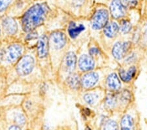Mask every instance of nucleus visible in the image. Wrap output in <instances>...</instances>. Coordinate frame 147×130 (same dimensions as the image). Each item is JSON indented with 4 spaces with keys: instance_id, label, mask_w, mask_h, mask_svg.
<instances>
[{
    "instance_id": "nucleus-27",
    "label": "nucleus",
    "mask_w": 147,
    "mask_h": 130,
    "mask_svg": "<svg viewBox=\"0 0 147 130\" xmlns=\"http://www.w3.org/2000/svg\"><path fill=\"white\" fill-rule=\"evenodd\" d=\"M145 34H146V35L147 36V25H146V29H145Z\"/></svg>"
},
{
    "instance_id": "nucleus-1",
    "label": "nucleus",
    "mask_w": 147,
    "mask_h": 130,
    "mask_svg": "<svg viewBox=\"0 0 147 130\" xmlns=\"http://www.w3.org/2000/svg\"><path fill=\"white\" fill-rule=\"evenodd\" d=\"M48 7L45 4H35L28 9L22 20V28L25 32L34 30L45 20Z\"/></svg>"
},
{
    "instance_id": "nucleus-23",
    "label": "nucleus",
    "mask_w": 147,
    "mask_h": 130,
    "mask_svg": "<svg viewBox=\"0 0 147 130\" xmlns=\"http://www.w3.org/2000/svg\"><path fill=\"white\" fill-rule=\"evenodd\" d=\"M13 0H0V12L3 11Z\"/></svg>"
},
{
    "instance_id": "nucleus-24",
    "label": "nucleus",
    "mask_w": 147,
    "mask_h": 130,
    "mask_svg": "<svg viewBox=\"0 0 147 130\" xmlns=\"http://www.w3.org/2000/svg\"><path fill=\"white\" fill-rule=\"evenodd\" d=\"M123 3L127 7H134L137 3V0H123Z\"/></svg>"
},
{
    "instance_id": "nucleus-8",
    "label": "nucleus",
    "mask_w": 147,
    "mask_h": 130,
    "mask_svg": "<svg viewBox=\"0 0 147 130\" xmlns=\"http://www.w3.org/2000/svg\"><path fill=\"white\" fill-rule=\"evenodd\" d=\"M38 55L40 58H44L47 55L49 51V39L45 35L40 37L37 44Z\"/></svg>"
},
{
    "instance_id": "nucleus-7",
    "label": "nucleus",
    "mask_w": 147,
    "mask_h": 130,
    "mask_svg": "<svg viewBox=\"0 0 147 130\" xmlns=\"http://www.w3.org/2000/svg\"><path fill=\"white\" fill-rule=\"evenodd\" d=\"M22 47L20 45L14 44L9 46L7 53V59L9 62H14L21 55Z\"/></svg>"
},
{
    "instance_id": "nucleus-17",
    "label": "nucleus",
    "mask_w": 147,
    "mask_h": 130,
    "mask_svg": "<svg viewBox=\"0 0 147 130\" xmlns=\"http://www.w3.org/2000/svg\"><path fill=\"white\" fill-rule=\"evenodd\" d=\"M134 120L129 115L124 116L121 121L122 129H131L134 127Z\"/></svg>"
},
{
    "instance_id": "nucleus-4",
    "label": "nucleus",
    "mask_w": 147,
    "mask_h": 130,
    "mask_svg": "<svg viewBox=\"0 0 147 130\" xmlns=\"http://www.w3.org/2000/svg\"><path fill=\"white\" fill-rule=\"evenodd\" d=\"M130 47L129 42H118L115 45L113 49V55L116 59L123 58Z\"/></svg>"
},
{
    "instance_id": "nucleus-13",
    "label": "nucleus",
    "mask_w": 147,
    "mask_h": 130,
    "mask_svg": "<svg viewBox=\"0 0 147 130\" xmlns=\"http://www.w3.org/2000/svg\"><path fill=\"white\" fill-rule=\"evenodd\" d=\"M85 28L82 25H77L75 22H71L68 28L69 34L72 38H75L80 32L84 30Z\"/></svg>"
},
{
    "instance_id": "nucleus-25",
    "label": "nucleus",
    "mask_w": 147,
    "mask_h": 130,
    "mask_svg": "<svg viewBox=\"0 0 147 130\" xmlns=\"http://www.w3.org/2000/svg\"><path fill=\"white\" fill-rule=\"evenodd\" d=\"M9 129H20V127H18V126H12L9 127Z\"/></svg>"
},
{
    "instance_id": "nucleus-10",
    "label": "nucleus",
    "mask_w": 147,
    "mask_h": 130,
    "mask_svg": "<svg viewBox=\"0 0 147 130\" xmlns=\"http://www.w3.org/2000/svg\"><path fill=\"white\" fill-rule=\"evenodd\" d=\"M79 65L83 71H88L93 69L95 66L94 61L90 56L84 55L80 56L79 61Z\"/></svg>"
},
{
    "instance_id": "nucleus-5",
    "label": "nucleus",
    "mask_w": 147,
    "mask_h": 130,
    "mask_svg": "<svg viewBox=\"0 0 147 130\" xmlns=\"http://www.w3.org/2000/svg\"><path fill=\"white\" fill-rule=\"evenodd\" d=\"M51 41L53 47L56 49L62 48L66 43V36L61 32H55L51 34Z\"/></svg>"
},
{
    "instance_id": "nucleus-15",
    "label": "nucleus",
    "mask_w": 147,
    "mask_h": 130,
    "mask_svg": "<svg viewBox=\"0 0 147 130\" xmlns=\"http://www.w3.org/2000/svg\"><path fill=\"white\" fill-rule=\"evenodd\" d=\"M118 26L116 22H112L107 24L104 28V33L109 37H113L116 35L118 31Z\"/></svg>"
},
{
    "instance_id": "nucleus-16",
    "label": "nucleus",
    "mask_w": 147,
    "mask_h": 130,
    "mask_svg": "<svg viewBox=\"0 0 147 130\" xmlns=\"http://www.w3.org/2000/svg\"><path fill=\"white\" fill-rule=\"evenodd\" d=\"M136 68L135 67H131L129 70L125 72L124 70L120 71V76L124 82H129L131 80L136 74Z\"/></svg>"
},
{
    "instance_id": "nucleus-21",
    "label": "nucleus",
    "mask_w": 147,
    "mask_h": 130,
    "mask_svg": "<svg viewBox=\"0 0 147 130\" xmlns=\"http://www.w3.org/2000/svg\"><path fill=\"white\" fill-rule=\"evenodd\" d=\"M15 120L18 125H24L26 122L24 116L21 113H16L15 116Z\"/></svg>"
},
{
    "instance_id": "nucleus-22",
    "label": "nucleus",
    "mask_w": 147,
    "mask_h": 130,
    "mask_svg": "<svg viewBox=\"0 0 147 130\" xmlns=\"http://www.w3.org/2000/svg\"><path fill=\"white\" fill-rule=\"evenodd\" d=\"M117 128L118 126L117 123L113 120H108L104 126L105 129H117Z\"/></svg>"
},
{
    "instance_id": "nucleus-28",
    "label": "nucleus",
    "mask_w": 147,
    "mask_h": 130,
    "mask_svg": "<svg viewBox=\"0 0 147 130\" xmlns=\"http://www.w3.org/2000/svg\"><path fill=\"white\" fill-rule=\"evenodd\" d=\"M0 34H1V29H0Z\"/></svg>"
},
{
    "instance_id": "nucleus-2",
    "label": "nucleus",
    "mask_w": 147,
    "mask_h": 130,
    "mask_svg": "<svg viewBox=\"0 0 147 130\" xmlns=\"http://www.w3.org/2000/svg\"><path fill=\"white\" fill-rule=\"evenodd\" d=\"M35 61L30 55L24 56L18 63L16 70L20 76H26L32 72L34 68Z\"/></svg>"
},
{
    "instance_id": "nucleus-12",
    "label": "nucleus",
    "mask_w": 147,
    "mask_h": 130,
    "mask_svg": "<svg viewBox=\"0 0 147 130\" xmlns=\"http://www.w3.org/2000/svg\"><path fill=\"white\" fill-rule=\"evenodd\" d=\"M77 63V56L73 52H69L66 55L64 59L65 69L67 72H71L75 70Z\"/></svg>"
},
{
    "instance_id": "nucleus-6",
    "label": "nucleus",
    "mask_w": 147,
    "mask_h": 130,
    "mask_svg": "<svg viewBox=\"0 0 147 130\" xmlns=\"http://www.w3.org/2000/svg\"><path fill=\"white\" fill-rule=\"evenodd\" d=\"M111 13L114 18L122 17L125 14V9L120 0H113L110 6Z\"/></svg>"
},
{
    "instance_id": "nucleus-3",
    "label": "nucleus",
    "mask_w": 147,
    "mask_h": 130,
    "mask_svg": "<svg viewBox=\"0 0 147 130\" xmlns=\"http://www.w3.org/2000/svg\"><path fill=\"white\" fill-rule=\"evenodd\" d=\"M109 19L108 11L105 9H100L96 12L92 18V26L94 29H101L105 27Z\"/></svg>"
},
{
    "instance_id": "nucleus-20",
    "label": "nucleus",
    "mask_w": 147,
    "mask_h": 130,
    "mask_svg": "<svg viewBox=\"0 0 147 130\" xmlns=\"http://www.w3.org/2000/svg\"><path fill=\"white\" fill-rule=\"evenodd\" d=\"M131 29V25L129 21L127 20H123L121 24V27L120 30L123 33L126 34L128 33Z\"/></svg>"
},
{
    "instance_id": "nucleus-9",
    "label": "nucleus",
    "mask_w": 147,
    "mask_h": 130,
    "mask_svg": "<svg viewBox=\"0 0 147 130\" xmlns=\"http://www.w3.org/2000/svg\"><path fill=\"white\" fill-rule=\"evenodd\" d=\"M98 74L96 72H89L83 76L81 80V83L83 87L88 88L94 86L98 81Z\"/></svg>"
},
{
    "instance_id": "nucleus-18",
    "label": "nucleus",
    "mask_w": 147,
    "mask_h": 130,
    "mask_svg": "<svg viewBox=\"0 0 147 130\" xmlns=\"http://www.w3.org/2000/svg\"><path fill=\"white\" fill-rule=\"evenodd\" d=\"M67 83L73 88H77L79 84V77L77 74L70 75L67 78Z\"/></svg>"
},
{
    "instance_id": "nucleus-19",
    "label": "nucleus",
    "mask_w": 147,
    "mask_h": 130,
    "mask_svg": "<svg viewBox=\"0 0 147 130\" xmlns=\"http://www.w3.org/2000/svg\"><path fill=\"white\" fill-rule=\"evenodd\" d=\"M84 99L89 105H93L96 103L98 99V96L95 93H88L84 96Z\"/></svg>"
},
{
    "instance_id": "nucleus-26",
    "label": "nucleus",
    "mask_w": 147,
    "mask_h": 130,
    "mask_svg": "<svg viewBox=\"0 0 147 130\" xmlns=\"http://www.w3.org/2000/svg\"><path fill=\"white\" fill-rule=\"evenodd\" d=\"M3 57V52L2 50H0V61H1V59Z\"/></svg>"
},
{
    "instance_id": "nucleus-14",
    "label": "nucleus",
    "mask_w": 147,
    "mask_h": 130,
    "mask_svg": "<svg viewBox=\"0 0 147 130\" xmlns=\"http://www.w3.org/2000/svg\"><path fill=\"white\" fill-rule=\"evenodd\" d=\"M107 85L109 88L113 89V90H118L120 89L121 84L117 75L113 73L109 76L107 78Z\"/></svg>"
},
{
    "instance_id": "nucleus-11",
    "label": "nucleus",
    "mask_w": 147,
    "mask_h": 130,
    "mask_svg": "<svg viewBox=\"0 0 147 130\" xmlns=\"http://www.w3.org/2000/svg\"><path fill=\"white\" fill-rule=\"evenodd\" d=\"M3 28L5 32L7 34H15L17 31V24L12 18H6L3 21Z\"/></svg>"
}]
</instances>
